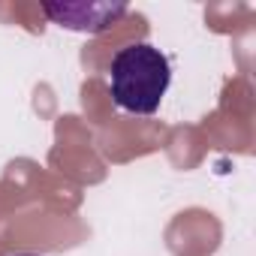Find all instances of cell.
<instances>
[{
  "mask_svg": "<svg viewBox=\"0 0 256 256\" xmlns=\"http://www.w3.org/2000/svg\"><path fill=\"white\" fill-rule=\"evenodd\" d=\"M169 58L151 42H133L112 58L108 90L118 108L133 114H154L169 90Z\"/></svg>",
  "mask_w": 256,
  "mask_h": 256,
  "instance_id": "obj_1",
  "label": "cell"
},
{
  "mask_svg": "<svg viewBox=\"0 0 256 256\" xmlns=\"http://www.w3.org/2000/svg\"><path fill=\"white\" fill-rule=\"evenodd\" d=\"M42 12L66 30L102 34L126 12V4H42Z\"/></svg>",
  "mask_w": 256,
  "mask_h": 256,
  "instance_id": "obj_2",
  "label": "cell"
},
{
  "mask_svg": "<svg viewBox=\"0 0 256 256\" xmlns=\"http://www.w3.org/2000/svg\"><path fill=\"white\" fill-rule=\"evenodd\" d=\"M16 256H30V253H16Z\"/></svg>",
  "mask_w": 256,
  "mask_h": 256,
  "instance_id": "obj_3",
  "label": "cell"
}]
</instances>
